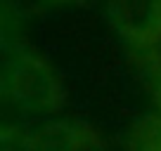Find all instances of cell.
<instances>
[{
  "instance_id": "6da1fadb",
  "label": "cell",
  "mask_w": 161,
  "mask_h": 151,
  "mask_svg": "<svg viewBox=\"0 0 161 151\" xmlns=\"http://www.w3.org/2000/svg\"><path fill=\"white\" fill-rule=\"evenodd\" d=\"M14 97L33 111H50L59 104V85L45 66L33 59H19L10 71Z\"/></svg>"
},
{
  "instance_id": "7a4b0ae2",
  "label": "cell",
  "mask_w": 161,
  "mask_h": 151,
  "mask_svg": "<svg viewBox=\"0 0 161 151\" xmlns=\"http://www.w3.org/2000/svg\"><path fill=\"white\" fill-rule=\"evenodd\" d=\"M111 24L133 43L145 45L161 26V0H107Z\"/></svg>"
},
{
  "instance_id": "3957f363",
  "label": "cell",
  "mask_w": 161,
  "mask_h": 151,
  "mask_svg": "<svg viewBox=\"0 0 161 151\" xmlns=\"http://www.w3.org/2000/svg\"><path fill=\"white\" fill-rule=\"evenodd\" d=\"M145 55L152 64V71L161 78V26L152 33V38L145 43Z\"/></svg>"
},
{
  "instance_id": "277c9868",
  "label": "cell",
  "mask_w": 161,
  "mask_h": 151,
  "mask_svg": "<svg viewBox=\"0 0 161 151\" xmlns=\"http://www.w3.org/2000/svg\"><path fill=\"white\" fill-rule=\"evenodd\" d=\"M156 151H161V137H159V142H156Z\"/></svg>"
}]
</instances>
